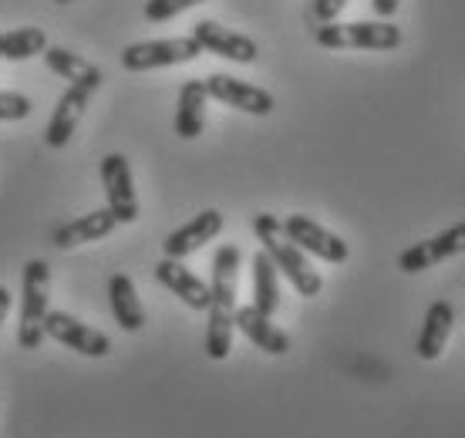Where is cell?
I'll list each match as a JSON object with an SVG mask.
<instances>
[{
    "mask_svg": "<svg viewBox=\"0 0 465 438\" xmlns=\"http://www.w3.org/2000/svg\"><path fill=\"white\" fill-rule=\"evenodd\" d=\"M240 246L223 243L213 256L210 280V321H206V354L213 361H226L232 351V331H236V280H240Z\"/></svg>",
    "mask_w": 465,
    "mask_h": 438,
    "instance_id": "1",
    "label": "cell"
},
{
    "mask_svg": "<svg viewBox=\"0 0 465 438\" xmlns=\"http://www.w3.org/2000/svg\"><path fill=\"white\" fill-rule=\"evenodd\" d=\"M253 233H256V240L263 243L267 256L277 264L280 274L291 280L293 290H297L301 297H307V300L321 297L324 280H321V274L311 266V260H307V254H303L301 246L283 236V223H280L277 216H270V213H256Z\"/></svg>",
    "mask_w": 465,
    "mask_h": 438,
    "instance_id": "2",
    "label": "cell"
},
{
    "mask_svg": "<svg viewBox=\"0 0 465 438\" xmlns=\"http://www.w3.org/2000/svg\"><path fill=\"white\" fill-rule=\"evenodd\" d=\"M51 297V266L45 260H27L21 270V324H17V344L24 351H37L45 344V317Z\"/></svg>",
    "mask_w": 465,
    "mask_h": 438,
    "instance_id": "3",
    "label": "cell"
},
{
    "mask_svg": "<svg viewBox=\"0 0 465 438\" xmlns=\"http://www.w3.org/2000/svg\"><path fill=\"white\" fill-rule=\"evenodd\" d=\"M314 37L317 45L327 47V51H351V47H361V51H395L405 41L401 27H395L391 21H331L321 24Z\"/></svg>",
    "mask_w": 465,
    "mask_h": 438,
    "instance_id": "4",
    "label": "cell"
},
{
    "mask_svg": "<svg viewBox=\"0 0 465 438\" xmlns=\"http://www.w3.org/2000/svg\"><path fill=\"white\" fill-rule=\"evenodd\" d=\"M203 55V47L193 35L189 37H163V41H139L122 51V68L132 75L155 68H173V65H189Z\"/></svg>",
    "mask_w": 465,
    "mask_h": 438,
    "instance_id": "5",
    "label": "cell"
},
{
    "mask_svg": "<svg viewBox=\"0 0 465 438\" xmlns=\"http://www.w3.org/2000/svg\"><path fill=\"white\" fill-rule=\"evenodd\" d=\"M283 236L291 243H297L303 254L317 256L324 264H344L351 256L348 243L341 240L338 233L324 230L317 219L303 216V213H293V216L283 219Z\"/></svg>",
    "mask_w": 465,
    "mask_h": 438,
    "instance_id": "6",
    "label": "cell"
},
{
    "mask_svg": "<svg viewBox=\"0 0 465 438\" xmlns=\"http://www.w3.org/2000/svg\"><path fill=\"white\" fill-rule=\"evenodd\" d=\"M45 334L51 337V341H58V344H64L68 351L84 354V358H108V354H112L108 334L94 331V327H88V324H82L78 317H71V314H64V311H47Z\"/></svg>",
    "mask_w": 465,
    "mask_h": 438,
    "instance_id": "7",
    "label": "cell"
},
{
    "mask_svg": "<svg viewBox=\"0 0 465 438\" xmlns=\"http://www.w3.org/2000/svg\"><path fill=\"white\" fill-rule=\"evenodd\" d=\"M102 185H105V203L115 213L118 223H135L139 219V196L132 183V165L122 152H112L102 159Z\"/></svg>",
    "mask_w": 465,
    "mask_h": 438,
    "instance_id": "8",
    "label": "cell"
},
{
    "mask_svg": "<svg viewBox=\"0 0 465 438\" xmlns=\"http://www.w3.org/2000/svg\"><path fill=\"white\" fill-rule=\"evenodd\" d=\"M206 88H210L213 102L230 105V108L243 112V115L263 118V115H270V112L277 108V102H273V95H270L267 88L250 85V81L232 78V75H223V71H216V75H210V78H206Z\"/></svg>",
    "mask_w": 465,
    "mask_h": 438,
    "instance_id": "9",
    "label": "cell"
},
{
    "mask_svg": "<svg viewBox=\"0 0 465 438\" xmlns=\"http://www.w3.org/2000/svg\"><path fill=\"white\" fill-rule=\"evenodd\" d=\"M465 254V223H455L445 233L431 236V240H421L415 246L401 250L398 256V270L401 274H421L429 266L442 264V260H452V256Z\"/></svg>",
    "mask_w": 465,
    "mask_h": 438,
    "instance_id": "10",
    "label": "cell"
},
{
    "mask_svg": "<svg viewBox=\"0 0 465 438\" xmlns=\"http://www.w3.org/2000/svg\"><path fill=\"white\" fill-rule=\"evenodd\" d=\"M193 37L199 41L203 51H210L216 58H226V61H236V65H253L260 58V47L256 41H250L246 35L240 31H232V27H223L216 21H199L193 27Z\"/></svg>",
    "mask_w": 465,
    "mask_h": 438,
    "instance_id": "11",
    "label": "cell"
},
{
    "mask_svg": "<svg viewBox=\"0 0 465 438\" xmlns=\"http://www.w3.org/2000/svg\"><path fill=\"white\" fill-rule=\"evenodd\" d=\"M155 280H159L173 297L183 300L189 311H210V284L199 280L183 260L163 256V260L155 264Z\"/></svg>",
    "mask_w": 465,
    "mask_h": 438,
    "instance_id": "12",
    "label": "cell"
},
{
    "mask_svg": "<svg viewBox=\"0 0 465 438\" xmlns=\"http://www.w3.org/2000/svg\"><path fill=\"white\" fill-rule=\"evenodd\" d=\"M223 233V213L220 209H203L199 216H193L186 226H179L175 233H169L163 243L165 256L173 260H186L189 254L203 250L206 243H213Z\"/></svg>",
    "mask_w": 465,
    "mask_h": 438,
    "instance_id": "13",
    "label": "cell"
},
{
    "mask_svg": "<svg viewBox=\"0 0 465 438\" xmlns=\"http://www.w3.org/2000/svg\"><path fill=\"white\" fill-rule=\"evenodd\" d=\"M92 95L88 88H78V85H68V92L58 98V108L51 112L45 125V142L51 149H64L71 139H74V132H78V122H82L84 108L92 102Z\"/></svg>",
    "mask_w": 465,
    "mask_h": 438,
    "instance_id": "14",
    "label": "cell"
},
{
    "mask_svg": "<svg viewBox=\"0 0 465 438\" xmlns=\"http://www.w3.org/2000/svg\"><path fill=\"white\" fill-rule=\"evenodd\" d=\"M115 226H122L115 219L112 209H94V213H84L78 219H68V223H61L58 230L51 233V243L58 246V250H74V246H84V243H98L112 236Z\"/></svg>",
    "mask_w": 465,
    "mask_h": 438,
    "instance_id": "15",
    "label": "cell"
},
{
    "mask_svg": "<svg viewBox=\"0 0 465 438\" xmlns=\"http://www.w3.org/2000/svg\"><path fill=\"white\" fill-rule=\"evenodd\" d=\"M206 102H210V88L206 78H189L179 88V102H175V135L179 139H199L206 128Z\"/></svg>",
    "mask_w": 465,
    "mask_h": 438,
    "instance_id": "16",
    "label": "cell"
},
{
    "mask_svg": "<svg viewBox=\"0 0 465 438\" xmlns=\"http://www.w3.org/2000/svg\"><path fill=\"white\" fill-rule=\"evenodd\" d=\"M236 327H240V334H243L250 344H256L260 351L273 354V358L291 351L287 331H280L277 324H273V317H267L263 311H256L253 304H250V307H236Z\"/></svg>",
    "mask_w": 465,
    "mask_h": 438,
    "instance_id": "17",
    "label": "cell"
},
{
    "mask_svg": "<svg viewBox=\"0 0 465 438\" xmlns=\"http://www.w3.org/2000/svg\"><path fill=\"white\" fill-rule=\"evenodd\" d=\"M41 58H45L47 71H54V75L64 78L68 85H78V88H88V92H98L102 81H105V75H102L98 65H92L88 58L74 55V51H68V47L47 45Z\"/></svg>",
    "mask_w": 465,
    "mask_h": 438,
    "instance_id": "18",
    "label": "cell"
},
{
    "mask_svg": "<svg viewBox=\"0 0 465 438\" xmlns=\"http://www.w3.org/2000/svg\"><path fill=\"white\" fill-rule=\"evenodd\" d=\"M455 311L449 300H431L429 314H425V324H421L419 344H415V354L421 361H439L442 358L445 344H449V334H452Z\"/></svg>",
    "mask_w": 465,
    "mask_h": 438,
    "instance_id": "19",
    "label": "cell"
},
{
    "mask_svg": "<svg viewBox=\"0 0 465 438\" xmlns=\"http://www.w3.org/2000/svg\"><path fill=\"white\" fill-rule=\"evenodd\" d=\"M108 304H112L115 324L125 334H135V331L145 327V311H142L139 290H135L128 274H115V277L108 280Z\"/></svg>",
    "mask_w": 465,
    "mask_h": 438,
    "instance_id": "20",
    "label": "cell"
},
{
    "mask_svg": "<svg viewBox=\"0 0 465 438\" xmlns=\"http://www.w3.org/2000/svg\"><path fill=\"white\" fill-rule=\"evenodd\" d=\"M253 307L267 317H273L280 307V270L267 256V250L253 256Z\"/></svg>",
    "mask_w": 465,
    "mask_h": 438,
    "instance_id": "21",
    "label": "cell"
},
{
    "mask_svg": "<svg viewBox=\"0 0 465 438\" xmlns=\"http://www.w3.org/2000/svg\"><path fill=\"white\" fill-rule=\"evenodd\" d=\"M199 4H206V0H145V21L152 24H163V21H173L179 14L193 11Z\"/></svg>",
    "mask_w": 465,
    "mask_h": 438,
    "instance_id": "22",
    "label": "cell"
},
{
    "mask_svg": "<svg viewBox=\"0 0 465 438\" xmlns=\"http://www.w3.org/2000/svg\"><path fill=\"white\" fill-rule=\"evenodd\" d=\"M31 98L17 92H0V122H21L31 115Z\"/></svg>",
    "mask_w": 465,
    "mask_h": 438,
    "instance_id": "23",
    "label": "cell"
},
{
    "mask_svg": "<svg viewBox=\"0 0 465 438\" xmlns=\"http://www.w3.org/2000/svg\"><path fill=\"white\" fill-rule=\"evenodd\" d=\"M344 7H348V0H314V17L321 24H331L338 21Z\"/></svg>",
    "mask_w": 465,
    "mask_h": 438,
    "instance_id": "24",
    "label": "cell"
},
{
    "mask_svg": "<svg viewBox=\"0 0 465 438\" xmlns=\"http://www.w3.org/2000/svg\"><path fill=\"white\" fill-rule=\"evenodd\" d=\"M371 7L381 21H391V17L398 14V7H401V0H371Z\"/></svg>",
    "mask_w": 465,
    "mask_h": 438,
    "instance_id": "25",
    "label": "cell"
},
{
    "mask_svg": "<svg viewBox=\"0 0 465 438\" xmlns=\"http://www.w3.org/2000/svg\"><path fill=\"white\" fill-rule=\"evenodd\" d=\"M11 290L7 287H0V324L7 321V314H11Z\"/></svg>",
    "mask_w": 465,
    "mask_h": 438,
    "instance_id": "26",
    "label": "cell"
},
{
    "mask_svg": "<svg viewBox=\"0 0 465 438\" xmlns=\"http://www.w3.org/2000/svg\"><path fill=\"white\" fill-rule=\"evenodd\" d=\"M0 58H4V31H0Z\"/></svg>",
    "mask_w": 465,
    "mask_h": 438,
    "instance_id": "27",
    "label": "cell"
},
{
    "mask_svg": "<svg viewBox=\"0 0 465 438\" xmlns=\"http://www.w3.org/2000/svg\"><path fill=\"white\" fill-rule=\"evenodd\" d=\"M54 4H71V0H54Z\"/></svg>",
    "mask_w": 465,
    "mask_h": 438,
    "instance_id": "28",
    "label": "cell"
}]
</instances>
